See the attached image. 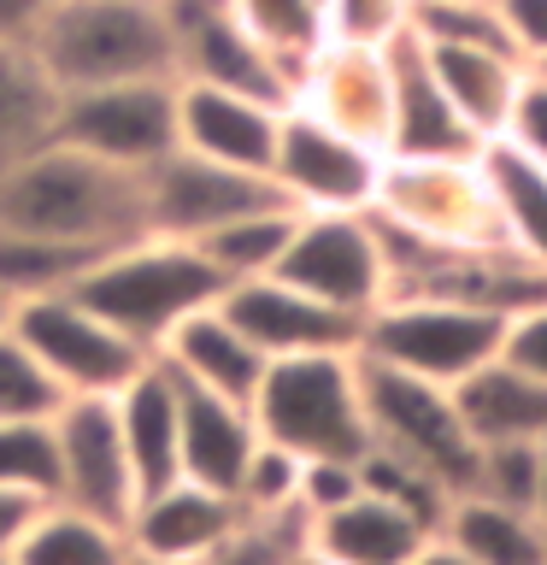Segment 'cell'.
Returning <instances> with one entry per match:
<instances>
[{
    "label": "cell",
    "mask_w": 547,
    "mask_h": 565,
    "mask_svg": "<svg viewBox=\"0 0 547 565\" xmlns=\"http://www.w3.org/2000/svg\"><path fill=\"white\" fill-rule=\"evenodd\" d=\"M0 230L112 247L124 236H141V183L47 136L0 166Z\"/></svg>",
    "instance_id": "6da1fadb"
},
{
    "label": "cell",
    "mask_w": 547,
    "mask_h": 565,
    "mask_svg": "<svg viewBox=\"0 0 547 565\" xmlns=\"http://www.w3.org/2000/svg\"><path fill=\"white\" fill-rule=\"evenodd\" d=\"M24 42L60 95L136 77H176L171 0H47Z\"/></svg>",
    "instance_id": "7a4b0ae2"
},
{
    "label": "cell",
    "mask_w": 547,
    "mask_h": 565,
    "mask_svg": "<svg viewBox=\"0 0 547 565\" xmlns=\"http://www.w3.org/2000/svg\"><path fill=\"white\" fill-rule=\"evenodd\" d=\"M71 295L83 307H95L106 324H118L130 342L153 348L183 324L189 312L212 307L224 295V277L206 265V254L194 242H171V236H124L112 247H100L95 259L77 271Z\"/></svg>",
    "instance_id": "3957f363"
},
{
    "label": "cell",
    "mask_w": 547,
    "mask_h": 565,
    "mask_svg": "<svg viewBox=\"0 0 547 565\" xmlns=\"http://www.w3.org/2000/svg\"><path fill=\"white\" fill-rule=\"evenodd\" d=\"M254 424L265 441L300 459H365L371 424L360 395V353H289L265 360L254 388Z\"/></svg>",
    "instance_id": "277c9868"
},
{
    "label": "cell",
    "mask_w": 547,
    "mask_h": 565,
    "mask_svg": "<svg viewBox=\"0 0 547 565\" xmlns=\"http://www.w3.org/2000/svg\"><path fill=\"white\" fill-rule=\"evenodd\" d=\"M506 318L483 307H459V300H430V295H388L383 307L365 312L360 330V360H377L406 377L453 388L501 353Z\"/></svg>",
    "instance_id": "5b68a950"
},
{
    "label": "cell",
    "mask_w": 547,
    "mask_h": 565,
    "mask_svg": "<svg viewBox=\"0 0 547 565\" xmlns=\"http://www.w3.org/2000/svg\"><path fill=\"white\" fill-rule=\"evenodd\" d=\"M360 395L371 448L406 459V466L430 471L448 494H471L476 483V441L453 406V388L388 371L377 360H360Z\"/></svg>",
    "instance_id": "8992f818"
},
{
    "label": "cell",
    "mask_w": 547,
    "mask_h": 565,
    "mask_svg": "<svg viewBox=\"0 0 547 565\" xmlns=\"http://www.w3.org/2000/svg\"><path fill=\"white\" fill-rule=\"evenodd\" d=\"M53 141L77 148L112 171L141 177L153 159L176 148V77H136V83H100L71 88L53 106Z\"/></svg>",
    "instance_id": "52a82bcc"
},
{
    "label": "cell",
    "mask_w": 547,
    "mask_h": 565,
    "mask_svg": "<svg viewBox=\"0 0 547 565\" xmlns=\"http://www.w3.org/2000/svg\"><path fill=\"white\" fill-rule=\"evenodd\" d=\"M377 224L418 242H506L501 206L483 177V153L471 159H383Z\"/></svg>",
    "instance_id": "ba28073f"
},
{
    "label": "cell",
    "mask_w": 547,
    "mask_h": 565,
    "mask_svg": "<svg viewBox=\"0 0 547 565\" xmlns=\"http://www.w3.org/2000/svg\"><path fill=\"white\" fill-rule=\"evenodd\" d=\"M12 330L35 348V360L53 371V383L65 395H118L141 365H153V348L130 342L118 324H106L71 289L18 300Z\"/></svg>",
    "instance_id": "9c48e42d"
},
{
    "label": "cell",
    "mask_w": 547,
    "mask_h": 565,
    "mask_svg": "<svg viewBox=\"0 0 547 565\" xmlns=\"http://www.w3.org/2000/svg\"><path fill=\"white\" fill-rule=\"evenodd\" d=\"M277 277L365 318L388 300V247L371 212H294Z\"/></svg>",
    "instance_id": "30bf717a"
},
{
    "label": "cell",
    "mask_w": 547,
    "mask_h": 565,
    "mask_svg": "<svg viewBox=\"0 0 547 565\" xmlns=\"http://www.w3.org/2000/svg\"><path fill=\"white\" fill-rule=\"evenodd\" d=\"M136 183H141V230L171 242H201L206 230L247 218L259 206H289L265 171H242L189 148H171L165 159H153Z\"/></svg>",
    "instance_id": "8fae6325"
},
{
    "label": "cell",
    "mask_w": 547,
    "mask_h": 565,
    "mask_svg": "<svg viewBox=\"0 0 547 565\" xmlns=\"http://www.w3.org/2000/svg\"><path fill=\"white\" fill-rule=\"evenodd\" d=\"M383 159L388 153L342 136L335 124L289 100L271 148V183L294 212H371L383 183Z\"/></svg>",
    "instance_id": "7c38bea8"
},
{
    "label": "cell",
    "mask_w": 547,
    "mask_h": 565,
    "mask_svg": "<svg viewBox=\"0 0 547 565\" xmlns=\"http://www.w3.org/2000/svg\"><path fill=\"white\" fill-rule=\"evenodd\" d=\"M171 30H176V83L236 88V95L271 106L294 100V71L224 0H171Z\"/></svg>",
    "instance_id": "4fadbf2b"
},
{
    "label": "cell",
    "mask_w": 547,
    "mask_h": 565,
    "mask_svg": "<svg viewBox=\"0 0 547 565\" xmlns=\"http://www.w3.org/2000/svg\"><path fill=\"white\" fill-rule=\"evenodd\" d=\"M53 448H60V489L53 501L124 524L136 507V471L124 454V430L112 413V395H71L53 413Z\"/></svg>",
    "instance_id": "5bb4252c"
},
{
    "label": "cell",
    "mask_w": 547,
    "mask_h": 565,
    "mask_svg": "<svg viewBox=\"0 0 547 565\" xmlns=\"http://www.w3.org/2000/svg\"><path fill=\"white\" fill-rule=\"evenodd\" d=\"M294 106H307L342 136L388 153V118H395V83H388V42H342L324 35L300 65Z\"/></svg>",
    "instance_id": "9a60e30c"
},
{
    "label": "cell",
    "mask_w": 547,
    "mask_h": 565,
    "mask_svg": "<svg viewBox=\"0 0 547 565\" xmlns=\"http://www.w3.org/2000/svg\"><path fill=\"white\" fill-rule=\"evenodd\" d=\"M218 307L265 360H289V353H360L365 318H353L342 307H330V300L294 289V282H282L277 271L229 282L218 295Z\"/></svg>",
    "instance_id": "2e32d148"
},
{
    "label": "cell",
    "mask_w": 547,
    "mask_h": 565,
    "mask_svg": "<svg viewBox=\"0 0 547 565\" xmlns=\"http://www.w3.org/2000/svg\"><path fill=\"white\" fill-rule=\"evenodd\" d=\"M388 83H395V118H388V159H471L483 153V141L471 136V124L448 106L423 42L412 30H400L388 42Z\"/></svg>",
    "instance_id": "e0dca14e"
},
{
    "label": "cell",
    "mask_w": 547,
    "mask_h": 565,
    "mask_svg": "<svg viewBox=\"0 0 547 565\" xmlns=\"http://www.w3.org/2000/svg\"><path fill=\"white\" fill-rule=\"evenodd\" d=\"M277 124H282V106L271 100L212 88V83H176V148H189V153L271 177Z\"/></svg>",
    "instance_id": "ac0fdd59"
},
{
    "label": "cell",
    "mask_w": 547,
    "mask_h": 565,
    "mask_svg": "<svg viewBox=\"0 0 547 565\" xmlns=\"http://www.w3.org/2000/svg\"><path fill=\"white\" fill-rule=\"evenodd\" d=\"M171 377H176V371H171ZM176 448H183V477H189V483L236 494L242 471H247V454L259 448L254 406L229 401V395H212V388L176 377Z\"/></svg>",
    "instance_id": "d6986e66"
},
{
    "label": "cell",
    "mask_w": 547,
    "mask_h": 565,
    "mask_svg": "<svg viewBox=\"0 0 547 565\" xmlns=\"http://www.w3.org/2000/svg\"><path fill=\"white\" fill-rule=\"evenodd\" d=\"M236 519H242V501H236V494L176 477V483L141 494V501L130 507V519H124V536H130V547H141V554L201 559L206 547L218 542Z\"/></svg>",
    "instance_id": "ffe728a7"
},
{
    "label": "cell",
    "mask_w": 547,
    "mask_h": 565,
    "mask_svg": "<svg viewBox=\"0 0 547 565\" xmlns=\"http://www.w3.org/2000/svg\"><path fill=\"white\" fill-rule=\"evenodd\" d=\"M112 413L124 430V454H130L136 489L153 494V489L176 483L183 477V448H176V377L159 353H153V365H141L112 395Z\"/></svg>",
    "instance_id": "44dd1931"
},
{
    "label": "cell",
    "mask_w": 547,
    "mask_h": 565,
    "mask_svg": "<svg viewBox=\"0 0 547 565\" xmlns=\"http://www.w3.org/2000/svg\"><path fill=\"white\" fill-rule=\"evenodd\" d=\"M159 360H165L183 383H201V388L229 395V401H254V388L265 377V353L229 324L218 300L201 312H189L183 324L159 342Z\"/></svg>",
    "instance_id": "7402d4cb"
},
{
    "label": "cell",
    "mask_w": 547,
    "mask_h": 565,
    "mask_svg": "<svg viewBox=\"0 0 547 565\" xmlns=\"http://www.w3.org/2000/svg\"><path fill=\"white\" fill-rule=\"evenodd\" d=\"M436 530L418 524L406 507L360 489L324 519H312V547L335 565H406Z\"/></svg>",
    "instance_id": "603a6c76"
},
{
    "label": "cell",
    "mask_w": 547,
    "mask_h": 565,
    "mask_svg": "<svg viewBox=\"0 0 547 565\" xmlns=\"http://www.w3.org/2000/svg\"><path fill=\"white\" fill-rule=\"evenodd\" d=\"M453 406L476 448H489V441H547V383L506 365L501 353L453 383Z\"/></svg>",
    "instance_id": "cb8c5ba5"
},
{
    "label": "cell",
    "mask_w": 547,
    "mask_h": 565,
    "mask_svg": "<svg viewBox=\"0 0 547 565\" xmlns=\"http://www.w3.org/2000/svg\"><path fill=\"white\" fill-rule=\"evenodd\" d=\"M423 42V35H418ZM423 60H430L441 95L459 118L471 124L476 141H494L506 130V113H512V95L524 83V60L512 53H494V47H459V42H423Z\"/></svg>",
    "instance_id": "d4e9b609"
},
{
    "label": "cell",
    "mask_w": 547,
    "mask_h": 565,
    "mask_svg": "<svg viewBox=\"0 0 547 565\" xmlns=\"http://www.w3.org/2000/svg\"><path fill=\"white\" fill-rule=\"evenodd\" d=\"M436 536L459 547L471 565H547V524L489 494H453Z\"/></svg>",
    "instance_id": "484cf974"
},
{
    "label": "cell",
    "mask_w": 547,
    "mask_h": 565,
    "mask_svg": "<svg viewBox=\"0 0 547 565\" xmlns=\"http://www.w3.org/2000/svg\"><path fill=\"white\" fill-rule=\"evenodd\" d=\"M483 177L501 206V230L524 259H536L547 271V166L518 153L512 141H483Z\"/></svg>",
    "instance_id": "4316f807"
},
{
    "label": "cell",
    "mask_w": 547,
    "mask_h": 565,
    "mask_svg": "<svg viewBox=\"0 0 547 565\" xmlns=\"http://www.w3.org/2000/svg\"><path fill=\"white\" fill-rule=\"evenodd\" d=\"M12 554L18 565H124L130 536L112 519H95V512H77L65 501H42Z\"/></svg>",
    "instance_id": "83f0119b"
},
{
    "label": "cell",
    "mask_w": 547,
    "mask_h": 565,
    "mask_svg": "<svg viewBox=\"0 0 547 565\" xmlns=\"http://www.w3.org/2000/svg\"><path fill=\"white\" fill-rule=\"evenodd\" d=\"M53 106H60V88L35 65L30 42L24 35H0V166L35 148V141H47Z\"/></svg>",
    "instance_id": "f1b7e54d"
},
{
    "label": "cell",
    "mask_w": 547,
    "mask_h": 565,
    "mask_svg": "<svg viewBox=\"0 0 547 565\" xmlns=\"http://www.w3.org/2000/svg\"><path fill=\"white\" fill-rule=\"evenodd\" d=\"M289 230H294V206H259V212H247V218H229L218 230H206L194 247H201L206 265L224 277V289H229V282L277 271Z\"/></svg>",
    "instance_id": "f546056e"
},
{
    "label": "cell",
    "mask_w": 547,
    "mask_h": 565,
    "mask_svg": "<svg viewBox=\"0 0 547 565\" xmlns=\"http://www.w3.org/2000/svg\"><path fill=\"white\" fill-rule=\"evenodd\" d=\"M307 547H312V519L300 507L242 512V519L201 554V565H294Z\"/></svg>",
    "instance_id": "4dcf8cb0"
},
{
    "label": "cell",
    "mask_w": 547,
    "mask_h": 565,
    "mask_svg": "<svg viewBox=\"0 0 547 565\" xmlns=\"http://www.w3.org/2000/svg\"><path fill=\"white\" fill-rule=\"evenodd\" d=\"M100 247H77V242H47V236H12L0 230V282L30 300V295H53V289H71L77 271L95 259Z\"/></svg>",
    "instance_id": "1f68e13d"
},
{
    "label": "cell",
    "mask_w": 547,
    "mask_h": 565,
    "mask_svg": "<svg viewBox=\"0 0 547 565\" xmlns=\"http://www.w3.org/2000/svg\"><path fill=\"white\" fill-rule=\"evenodd\" d=\"M224 7L236 12L300 83V65L312 60L318 42H324V7H318V0H224Z\"/></svg>",
    "instance_id": "d6a6232c"
},
{
    "label": "cell",
    "mask_w": 547,
    "mask_h": 565,
    "mask_svg": "<svg viewBox=\"0 0 547 565\" xmlns=\"http://www.w3.org/2000/svg\"><path fill=\"white\" fill-rule=\"evenodd\" d=\"M71 395L53 383V371L35 360V348L18 330H0V418L18 424H53Z\"/></svg>",
    "instance_id": "836d02e7"
},
{
    "label": "cell",
    "mask_w": 547,
    "mask_h": 565,
    "mask_svg": "<svg viewBox=\"0 0 547 565\" xmlns=\"http://www.w3.org/2000/svg\"><path fill=\"white\" fill-rule=\"evenodd\" d=\"M0 489L53 501V489H60V448H53V424L0 418Z\"/></svg>",
    "instance_id": "e575fe53"
},
{
    "label": "cell",
    "mask_w": 547,
    "mask_h": 565,
    "mask_svg": "<svg viewBox=\"0 0 547 565\" xmlns=\"http://www.w3.org/2000/svg\"><path fill=\"white\" fill-rule=\"evenodd\" d=\"M360 483H365L371 494H383V501L406 507L418 524H430V530H441V519H448V507H453V494L441 489L430 471L406 466V459L383 454V448H365V459H360Z\"/></svg>",
    "instance_id": "d590c367"
},
{
    "label": "cell",
    "mask_w": 547,
    "mask_h": 565,
    "mask_svg": "<svg viewBox=\"0 0 547 565\" xmlns=\"http://www.w3.org/2000/svg\"><path fill=\"white\" fill-rule=\"evenodd\" d=\"M536 489H541V441H489V448H476L471 494H489V501L536 512Z\"/></svg>",
    "instance_id": "8d00e7d4"
},
{
    "label": "cell",
    "mask_w": 547,
    "mask_h": 565,
    "mask_svg": "<svg viewBox=\"0 0 547 565\" xmlns=\"http://www.w3.org/2000/svg\"><path fill=\"white\" fill-rule=\"evenodd\" d=\"M236 501H242V512H289V507H300V454L259 436V448L247 454V471L236 483Z\"/></svg>",
    "instance_id": "74e56055"
},
{
    "label": "cell",
    "mask_w": 547,
    "mask_h": 565,
    "mask_svg": "<svg viewBox=\"0 0 547 565\" xmlns=\"http://www.w3.org/2000/svg\"><path fill=\"white\" fill-rule=\"evenodd\" d=\"M412 18V0H324V35L342 42H395Z\"/></svg>",
    "instance_id": "f35d334b"
},
{
    "label": "cell",
    "mask_w": 547,
    "mask_h": 565,
    "mask_svg": "<svg viewBox=\"0 0 547 565\" xmlns=\"http://www.w3.org/2000/svg\"><path fill=\"white\" fill-rule=\"evenodd\" d=\"M501 141H512L518 153H529L536 166H547V71H524Z\"/></svg>",
    "instance_id": "ab89813d"
},
{
    "label": "cell",
    "mask_w": 547,
    "mask_h": 565,
    "mask_svg": "<svg viewBox=\"0 0 547 565\" xmlns=\"http://www.w3.org/2000/svg\"><path fill=\"white\" fill-rule=\"evenodd\" d=\"M360 489V459H300V512L307 519H324Z\"/></svg>",
    "instance_id": "60d3db41"
},
{
    "label": "cell",
    "mask_w": 547,
    "mask_h": 565,
    "mask_svg": "<svg viewBox=\"0 0 547 565\" xmlns=\"http://www.w3.org/2000/svg\"><path fill=\"white\" fill-rule=\"evenodd\" d=\"M501 360L547 383V300H536V307H524V312H512V318H506Z\"/></svg>",
    "instance_id": "b9f144b4"
},
{
    "label": "cell",
    "mask_w": 547,
    "mask_h": 565,
    "mask_svg": "<svg viewBox=\"0 0 547 565\" xmlns=\"http://www.w3.org/2000/svg\"><path fill=\"white\" fill-rule=\"evenodd\" d=\"M512 30V47H518L524 65H541L547 60V0H494Z\"/></svg>",
    "instance_id": "7bdbcfd3"
},
{
    "label": "cell",
    "mask_w": 547,
    "mask_h": 565,
    "mask_svg": "<svg viewBox=\"0 0 547 565\" xmlns=\"http://www.w3.org/2000/svg\"><path fill=\"white\" fill-rule=\"evenodd\" d=\"M35 512H42V501H35V494H12V489H0V554H7V547H18V536L30 530Z\"/></svg>",
    "instance_id": "ee69618b"
},
{
    "label": "cell",
    "mask_w": 547,
    "mask_h": 565,
    "mask_svg": "<svg viewBox=\"0 0 547 565\" xmlns=\"http://www.w3.org/2000/svg\"><path fill=\"white\" fill-rule=\"evenodd\" d=\"M47 0H0V35H30Z\"/></svg>",
    "instance_id": "f6af8a7d"
},
{
    "label": "cell",
    "mask_w": 547,
    "mask_h": 565,
    "mask_svg": "<svg viewBox=\"0 0 547 565\" xmlns=\"http://www.w3.org/2000/svg\"><path fill=\"white\" fill-rule=\"evenodd\" d=\"M406 565H471V559L459 554V547H448L441 536H430V542H423V547H418V554L406 559Z\"/></svg>",
    "instance_id": "bcb514c9"
},
{
    "label": "cell",
    "mask_w": 547,
    "mask_h": 565,
    "mask_svg": "<svg viewBox=\"0 0 547 565\" xmlns=\"http://www.w3.org/2000/svg\"><path fill=\"white\" fill-rule=\"evenodd\" d=\"M124 565H201V559H171V554H141V547H130Z\"/></svg>",
    "instance_id": "7dc6e473"
},
{
    "label": "cell",
    "mask_w": 547,
    "mask_h": 565,
    "mask_svg": "<svg viewBox=\"0 0 547 565\" xmlns=\"http://www.w3.org/2000/svg\"><path fill=\"white\" fill-rule=\"evenodd\" d=\"M12 318H18V295L0 282V330H12Z\"/></svg>",
    "instance_id": "c3c4849f"
},
{
    "label": "cell",
    "mask_w": 547,
    "mask_h": 565,
    "mask_svg": "<svg viewBox=\"0 0 547 565\" xmlns=\"http://www.w3.org/2000/svg\"><path fill=\"white\" fill-rule=\"evenodd\" d=\"M536 512H541V524H547V441H541V489H536Z\"/></svg>",
    "instance_id": "681fc988"
},
{
    "label": "cell",
    "mask_w": 547,
    "mask_h": 565,
    "mask_svg": "<svg viewBox=\"0 0 547 565\" xmlns=\"http://www.w3.org/2000/svg\"><path fill=\"white\" fill-rule=\"evenodd\" d=\"M294 565H335V559H324V554H318V547H307V554H300Z\"/></svg>",
    "instance_id": "f907efd6"
},
{
    "label": "cell",
    "mask_w": 547,
    "mask_h": 565,
    "mask_svg": "<svg viewBox=\"0 0 547 565\" xmlns=\"http://www.w3.org/2000/svg\"><path fill=\"white\" fill-rule=\"evenodd\" d=\"M0 565H18V554H12V547H7V554H0Z\"/></svg>",
    "instance_id": "816d5d0a"
},
{
    "label": "cell",
    "mask_w": 547,
    "mask_h": 565,
    "mask_svg": "<svg viewBox=\"0 0 547 565\" xmlns=\"http://www.w3.org/2000/svg\"><path fill=\"white\" fill-rule=\"evenodd\" d=\"M529 71H547V60H541V65H529Z\"/></svg>",
    "instance_id": "f5cc1de1"
}]
</instances>
